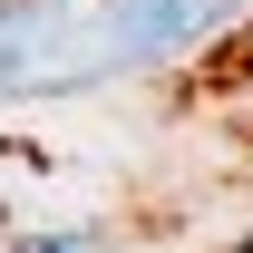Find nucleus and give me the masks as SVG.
I'll return each mask as SVG.
<instances>
[{
	"mask_svg": "<svg viewBox=\"0 0 253 253\" xmlns=\"http://www.w3.org/2000/svg\"><path fill=\"white\" fill-rule=\"evenodd\" d=\"M244 0H20L0 10V97H59L156 68L224 30Z\"/></svg>",
	"mask_w": 253,
	"mask_h": 253,
	"instance_id": "1",
	"label": "nucleus"
},
{
	"mask_svg": "<svg viewBox=\"0 0 253 253\" xmlns=\"http://www.w3.org/2000/svg\"><path fill=\"white\" fill-rule=\"evenodd\" d=\"M20 253H97V234H49V244H20Z\"/></svg>",
	"mask_w": 253,
	"mask_h": 253,
	"instance_id": "2",
	"label": "nucleus"
}]
</instances>
